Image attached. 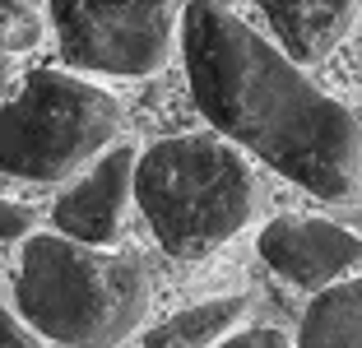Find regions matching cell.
<instances>
[{"label": "cell", "mask_w": 362, "mask_h": 348, "mask_svg": "<svg viewBox=\"0 0 362 348\" xmlns=\"http://www.w3.org/2000/svg\"><path fill=\"white\" fill-rule=\"evenodd\" d=\"M181 52L195 107L218 135L251 149L316 200H353L362 186V121L311 84L284 47L218 0H191Z\"/></svg>", "instance_id": "cell-1"}, {"label": "cell", "mask_w": 362, "mask_h": 348, "mask_svg": "<svg viewBox=\"0 0 362 348\" xmlns=\"http://www.w3.org/2000/svg\"><path fill=\"white\" fill-rule=\"evenodd\" d=\"M19 316L65 348H117L149 316L144 260L65 232H33L19 255Z\"/></svg>", "instance_id": "cell-2"}, {"label": "cell", "mask_w": 362, "mask_h": 348, "mask_svg": "<svg viewBox=\"0 0 362 348\" xmlns=\"http://www.w3.org/2000/svg\"><path fill=\"white\" fill-rule=\"evenodd\" d=\"M135 204L168 255L204 260L256 223L260 177L218 130L172 135L139 153Z\"/></svg>", "instance_id": "cell-3"}, {"label": "cell", "mask_w": 362, "mask_h": 348, "mask_svg": "<svg viewBox=\"0 0 362 348\" xmlns=\"http://www.w3.org/2000/svg\"><path fill=\"white\" fill-rule=\"evenodd\" d=\"M126 112L103 84L65 70H33L14 103L0 107V172L61 186L117 144Z\"/></svg>", "instance_id": "cell-4"}, {"label": "cell", "mask_w": 362, "mask_h": 348, "mask_svg": "<svg viewBox=\"0 0 362 348\" xmlns=\"http://www.w3.org/2000/svg\"><path fill=\"white\" fill-rule=\"evenodd\" d=\"M181 0H52V28L70 70L144 79L181 47Z\"/></svg>", "instance_id": "cell-5"}, {"label": "cell", "mask_w": 362, "mask_h": 348, "mask_svg": "<svg viewBox=\"0 0 362 348\" xmlns=\"http://www.w3.org/2000/svg\"><path fill=\"white\" fill-rule=\"evenodd\" d=\"M260 260L284 284L320 293L362 269V237L330 219H274L260 228Z\"/></svg>", "instance_id": "cell-6"}, {"label": "cell", "mask_w": 362, "mask_h": 348, "mask_svg": "<svg viewBox=\"0 0 362 348\" xmlns=\"http://www.w3.org/2000/svg\"><path fill=\"white\" fill-rule=\"evenodd\" d=\"M135 172H139V149L117 144L65 190L52 209L56 232L75 237V242L112 246L126 232V214L135 200Z\"/></svg>", "instance_id": "cell-7"}, {"label": "cell", "mask_w": 362, "mask_h": 348, "mask_svg": "<svg viewBox=\"0 0 362 348\" xmlns=\"http://www.w3.org/2000/svg\"><path fill=\"white\" fill-rule=\"evenodd\" d=\"M279 47L298 65H316L353 33L358 0H260Z\"/></svg>", "instance_id": "cell-8"}, {"label": "cell", "mask_w": 362, "mask_h": 348, "mask_svg": "<svg viewBox=\"0 0 362 348\" xmlns=\"http://www.w3.org/2000/svg\"><path fill=\"white\" fill-rule=\"evenodd\" d=\"M246 316H251V297H242V293L209 297L200 306H186V311L168 316L158 330H149L144 348H214V344H223L233 330H242Z\"/></svg>", "instance_id": "cell-9"}, {"label": "cell", "mask_w": 362, "mask_h": 348, "mask_svg": "<svg viewBox=\"0 0 362 348\" xmlns=\"http://www.w3.org/2000/svg\"><path fill=\"white\" fill-rule=\"evenodd\" d=\"M293 348H362V279H339L320 288L307 306Z\"/></svg>", "instance_id": "cell-10"}, {"label": "cell", "mask_w": 362, "mask_h": 348, "mask_svg": "<svg viewBox=\"0 0 362 348\" xmlns=\"http://www.w3.org/2000/svg\"><path fill=\"white\" fill-rule=\"evenodd\" d=\"M42 42V14L33 0H0V61Z\"/></svg>", "instance_id": "cell-11"}, {"label": "cell", "mask_w": 362, "mask_h": 348, "mask_svg": "<svg viewBox=\"0 0 362 348\" xmlns=\"http://www.w3.org/2000/svg\"><path fill=\"white\" fill-rule=\"evenodd\" d=\"M214 348H293V339L279 325H256V330H233L223 344H214Z\"/></svg>", "instance_id": "cell-12"}, {"label": "cell", "mask_w": 362, "mask_h": 348, "mask_svg": "<svg viewBox=\"0 0 362 348\" xmlns=\"http://www.w3.org/2000/svg\"><path fill=\"white\" fill-rule=\"evenodd\" d=\"M23 237H33V209L0 200V242H23Z\"/></svg>", "instance_id": "cell-13"}, {"label": "cell", "mask_w": 362, "mask_h": 348, "mask_svg": "<svg viewBox=\"0 0 362 348\" xmlns=\"http://www.w3.org/2000/svg\"><path fill=\"white\" fill-rule=\"evenodd\" d=\"M0 348H42V344L33 339V325H28V320H19L14 311H5V306H0Z\"/></svg>", "instance_id": "cell-14"}]
</instances>
